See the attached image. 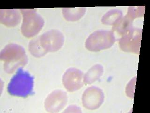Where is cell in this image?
<instances>
[{"mask_svg":"<svg viewBox=\"0 0 150 113\" xmlns=\"http://www.w3.org/2000/svg\"><path fill=\"white\" fill-rule=\"evenodd\" d=\"M1 60L4 61V69L8 74L13 73L16 68L24 67L28 62L25 49L15 44L7 45L0 53Z\"/></svg>","mask_w":150,"mask_h":113,"instance_id":"1","label":"cell"},{"mask_svg":"<svg viewBox=\"0 0 150 113\" xmlns=\"http://www.w3.org/2000/svg\"><path fill=\"white\" fill-rule=\"evenodd\" d=\"M34 78L22 67L18 69L8 86V93L14 96L26 98L33 93Z\"/></svg>","mask_w":150,"mask_h":113,"instance_id":"2","label":"cell"},{"mask_svg":"<svg viewBox=\"0 0 150 113\" xmlns=\"http://www.w3.org/2000/svg\"><path fill=\"white\" fill-rule=\"evenodd\" d=\"M23 16L21 33L27 38L34 36L40 31L44 25V20L37 13V9H20Z\"/></svg>","mask_w":150,"mask_h":113,"instance_id":"3","label":"cell"},{"mask_svg":"<svg viewBox=\"0 0 150 113\" xmlns=\"http://www.w3.org/2000/svg\"><path fill=\"white\" fill-rule=\"evenodd\" d=\"M115 40L112 31H97L89 35L85 45L86 48L91 51H100L111 48Z\"/></svg>","mask_w":150,"mask_h":113,"instance_id":"4","label":"cell"},{"mask_svg":"<svg viewBox=\"0 0 150 113\" xmlns=\"http://www.w3.org/2000/svg\"><path fill=\"white\" fill-rule=\"evenodd\" d=\"M142 29L133 28L119 40V45L122 51L139 54L142 38Z\"/></svg>","mask_w":150,"mask_h":113,"instance_id":"5","label":"cell"},{"mask_svg":"<svg viewBox=\"0 0 150 113\" xmlns=\"http://www.w3.org/2000/svg\"><path fill=\"white\" fill-rule=\"evenodd\" d=\"M42 48L47 53L55 52L63 46L64 38L62 33L57 30H51L39 36Z\"/></svg>","mask_w":150,"mask_h":113,"instance_id":"6","label":"cell"},{"mask_svg":"<svg viewBox=\"0 0 150 113\" xmlns=\"http://www.w3.org/2000/svg\"><path fill=\"white\" fill-rule=\"evenodd\" d=\"M104 100V95L102 89L96 86L89 87L82 96V104L85 108L95 110L101 106Z\"/></svg>","mask_w":150,"mask_h":113,"instance_id":"7","label":"cell"},{"mask_svg":"<svg viewBox=\"0 0 150 113\" xmlns=\"http://www.w3.org/2000/svg\"><path fill=\"white\" fill-rule=\"evenodd\" d=\"M83 73L81 70L76 68H69L62 77V83L68 92H75L83 86Z\"/></svg>","mask_w":150,"mask_h":113,"instance_id":"8","label":"cell"},{"mask_svg":"<svg viewBox=\"0 0 150 113\" xmlns=\"http://www.w3.org/2000/svg\"><path fill=\"white\" fill-rule=\"evenodd\" d=\"M68 100L67 93L60 89L49 94L45 100V108L49 113H58L65 107Z\"/></svg>","mask_w":150,"mask_h":113,"instance_id":"9","label":"cell"},{"mask_svg":"<svg viewBox=\"0 0 150 113\" xmlns=\"http://www.w3.org/2000/svg\"><path fill=\"white\" fill-rule=\"evenodd\" d=\"M21 16L18 9H0V22L7 27H15L20 23Z\"/></svg>","mask_w":150,"mask_h":113,"instance_id":"10","label":"cell"},{"mask_svg":"<svg viewBox=\"0 0 150 113\" xmlns=\"http://www.w3.org/2000/svg\"><path fill=\"white\" fill-rule=\"evenodd\" d=\"M133 20L134 19L127 14L114 25L112 28V32L115 31L122 36L124 35L133 28Z\"/></svg>","mask_w":150,"mask_h":113,"instance_id":"11","label":"cell"},{"mask_svg":"<svg viewBox=\"0 0 150 113\" xmlns=\"http://www.w3.org/2000/svg\"><path fill=\"white\" fill-rule=\"evenodd\" d=\"M104 72L103 67L100 64L93 66L84 75L83 82L86 84H90L100 79Z\"/></svg>","mask_w":150,"mask_h":113,"instance_id":"12","label":"cell"},{"mask_svg":"<svg viewBox=\"0 0 150 113\" xmlns=\"http://www.w3.org/2000/svg\"><path fill=\"white\" fill-rule=\"evenodd\" d=\"M63 17L66 20L75 21L79 20L86 13V8H69L62 9Z\"/></svg>","mask_w":150,"mask_h":113,"instance_id":"13","label":"cell"},{"mask_svg":"<svg viewBox=\"0 0 150 113\" xmlns=\"http://www.w3.org/2000/svg\"><path fill=\"white\" fill-rule=\"evenodd\" d=\"M122 18V12L119 9H112L105 13L101 21L105 25H114Z\"/></svg>","mask_w":150,"mask_h":113,"instance_id":"14","label":"cell"},{"mask_svg":"<svg viewBox=\"0 0 150 113\" xmlns=\"http://www.w3.org/2000/svg\"><path fill=\"white\" fill-rule=\"evenodd\" d=\"M28 47L30 53L36 58H40L47 53L40 44L39 36L33 39L29 42Z\"/></svg>","mask_w":150,"mask_h":113,"instance_id":"15","label":"cell"},{"mask_svg":"<svg viewBox=\"0 0 150 113\" xmlns=\"http://www.w3.org/2000/svg\"><path fill=\"white\" fill-rule=\"evenodd\" d=\"M145 7L137 6V7H129L127 13L128 15L133 19L141 17L144 16Z\"/></svg>","mask_w":150,"mask_h":113,"instance_id":"16","label":"cell"},{"mask_svg":"<svg viewBox=\"0 0 150 113\" xmlns=\"http://www.w3.org/2000/svg\"><path fill=\"white\" fill-rule=\"evenodd\" d=\"M136 77L134 78L132 80L130 81V82L127 84L126 89V93L127 96L131 98H134V90L136 85Z\"/></svg>","mask_w":150,"mask_h":113,"instance_id":"17","label":"cell"}]
</instances>
